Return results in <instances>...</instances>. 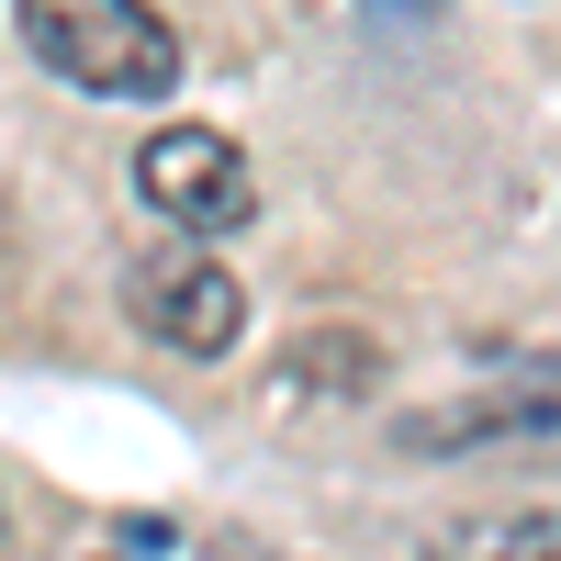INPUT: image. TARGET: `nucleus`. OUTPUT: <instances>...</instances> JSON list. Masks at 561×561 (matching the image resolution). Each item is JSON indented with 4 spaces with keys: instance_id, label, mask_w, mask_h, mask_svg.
I'll list each match as a JSON object with an SVG mask.
<instances>
[{
    "instance_id": "2",
    "label": "nucleus",
    "mask_w": 561,
    "mask_h": 561,
    "mask_svg": "<svg viewBox=\"0 0 561 561\" xmlns=\"http://www.w3.org/2000/svg\"><path fill=\"white\" fill-rule=\"evenodd\" d=\"M124 314L147 325L158 348H180V359H225V348L248 337V280L180 237V248L124 259Z\"/></svg>"
},
{
    "instance_id": "4",
    "label": "nucleus",
    "mask_w": 561,
    "mask_h": 561,
    "mask_svg": "<svg viewBox=\"0 0 561 561\" xmlns=\"http://www.w3.org/2000/svg\"><path fill=\"white\" fill-rule=\"evenodd\" d=\"M494 438H561V359H517V370H494L483 393H460V404H427V415H404L393 449H494Z\"/></svg>"
},
{
    "instance_id": "5",
    "label": "nucleus",
    "mask_w": 561,
    "mask_h": 561,
    "mask_svg": "<svg viewBox=\"0 0 561 561\" xmlns=\"http://www.w3.org/2000/svg\"><path fill=\"white\" fill-rule=\"evenodd\" d=\"M472 539L483 550H561V505H539V517H483Z\"/></svg>"
},
{
    "instance_id": "1",
    "label": "nucleus",
    "mask_w": 561,
    "mask_h": 561,
    "mask_svg": "<svg viewBox=\"0 0 561 561\" xmlns=\"http://www.w3.org/2000/svg\"><path fill=\"white\" fill-rule=\"evenodd\" d=\"M34 68H57L90 102H169L180 90V34L147 0H12Z\"/></svg>"
},
{
    "instance_id": "3",
    "label": "nucleus",
    "mask_w": 561,
    "mask_h": 561,
    "mask_svg": "<svg viewBox=\"0 0 561 561\" xmlns=\"http://www.w3.org/2000/svg\"><path fill=\"white\" fill-rule=\"evenodd\" d=\"M135 192H147L180 237H237L259 214V169H248L237 135H214V124H158L147 147H135Z\"/></svg>"
}]
</instances>
